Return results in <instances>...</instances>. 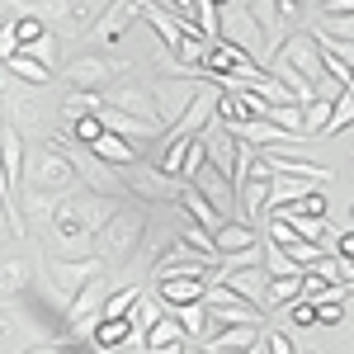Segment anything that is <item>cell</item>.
<instances>
[{"instance_id": "03108f58", "label": "cell", "mask_w": 354, "mask_h": 354, "mask_svg": "<svg viewBox=\"0 0 354 354\" xmlns=\"http://www.w3.org/2000/svg\"><path fill=\"white\" fill-rule=\"evenodd\" d=\"M0 71H5V66H0Z\"/></svg>"}, {"instance_id": "6da1fadb", "label": "cell", "mask_w": 354, "mask_h": 354, "mask_svg": "<svg viewBox=\"0 0 354 354\" xmlns=\"http://www.w3.org/2000/svg\"><path fill=\"white\" fill-rule=\"evenodd\" d=\"M142 236H147V213H142V208H113L109 222L95 232V260L104 265V274L123 270L137 255Z\"/></svg>"}, {"instance_id": "5b68a950", "label": "cell", "mask_w": 354, "mask_h": 354, "mask_svg": "<svg viewBox=\"0 0 354 354\" xmlns=\"http://www.w3.org/2000/svg\"><path fill=\"white\" fill-rule=\"evenodd\" d=\"M218 43H232V48H241L260 71H270V53H265V33L255 24V15H250V5L245 0H232L227 10H218Z\"/></svg>"}, {"instance_id": "8fae6325", "label": "cell", "mask_w": 354, "mask_h": 354, "mask_svg": "<svg viewBox=\"0 0 354 354\" xmlns=\"http://www.w3.org/2000/svg\"><path fill=\"white\" fill-rule=\"evenodd\" d=\"M279 62H288V66H293V71H298V76L312 85V90L326 81V62H322V48H317L312 28H298V33H288V43L279 48Z\"/></svg>"}, {"instance_id": "f546056e", "label": "cell", "mask_w": 354, "mask_h": 354, "mask_svg": "<svg viewBox=\"0 0 354 354\" xmlns=\"http://www.w3.org/2000/svg\"><path fill=\"white\" fill-rule=\"evenodd\" d=\"M170 317H175V322H180V330H185V345H203V340L213 335V330H208V326H213V317H208V307H203V302L175 307Z\"/></svg>"}, {"instance_id": "ba28073f", "label": "cell", "mask_w": 354, "mask_h": 354, "mask_svg": "<svg viewBox=\"0 0 354 354\" xmlns=\"http://www.w3.org/2000/svg\"><path fill=\"white\" fill-rule=\"evenodd\" d=\"M198 90H203V81H194V76H161V81L151 85V100H156L161 128H175V123L185 118V109L198 100Z\"/></svg>"}, {"instance_id": "4dcf8cb0", "label": "cell", "mask_w": 354, "mask_h": 354, "mask_svg": "<svg viewBox=\"0 0 354 354\" xmlns=\"http://www.w3.org/2000/svg\"><path fill=\"white\" fill-rule=\"evenodd\" d=\"M255 340H260V326H218L208 340H203V350H208V354L236 350V354H241V350H250Z\"/></svg>"}, {"instance_id": "db71d44e", "label": "cell", "mask_w": 354, "mask_h": 354, "mask_svg": "<svg viewBox=\"0 0 354 354\" xmlns=\"http://www.w3.org/2000/svg\"><path fill=\"white\" fill-rule=\"evenodd\" d=\"M293 208H302V213H307V218H326V198H322V194H317V189L307 194V198H302V203H293Z\"/></svg>"}, {"instance_id": "d4e9b609", "label": "cell", "mask_w": 354, "mask_h": 354, "mask_svg": "<svg viewBox=\"0 0 354 354\" xmlns=\"http://www.w3.org/2000/svg\"><path fill=\"white\" fill-rule=\"evenodd\" d=\"M175 208H180V213H185L194 227H203V232H218L222 222H227L218 208H213V203L203 198V194L194 189V185H180V194H175Z\"/></svg>"}, {"instance_id": "60d3db41", "label": "cell", "mask_w": 354, "mask_h": 354, "mask_svg": "<svg viewBox=\"0 0 354 354\" xmlns=\"http://www.w3.org/2000/svg\"><path fill=\"white\" fill-rule=\"evenodd\" d=\"M142 288H147V283H128V288H118V293H109V298H104V317H100V322H113V317H128V312L137 307V298H142Z\"/></svg>"}, {"instance_id": "f35d334b", "label": "cell", "mask_w": 354, "mask_h": 354, "mask_svg": "<svg viewBox=\"0 0 354 354\" xmlns=\"http://www.w3.org/2000/svg\"><path fill=\"white\" fill-rule=\"evenodd\" d=\"M165 345H185V330H180V322H175V317L156 322V326L142 335V350H165Z\"/></svg>"}, {"instance_id": "7a4b0ae2", "label": "cell", "mask_w": 354, "mask_h": 354, "mask_svg": "<svg viewBox=\"0 0 354 354\" xmlns=\"http://www.w3.org/2000/svg\"><path fill=\"white\" fill-rule=\"evenodd\" d=\"M113 198H100L90 189H71L57 198L53 208V236H71V241H95V232L109 222Z\"/></svg>"}, {"instance_id": "680465c9", "label": "cell", "mask_w": 354, "mask_h": 354, "mask_svg": "<svg viewBox=\"0 0 354 354\" xmlns=\"http://www.w3.org/2000/svg\"><path fill=\"white\" fill-rule=\"evenodd\" d=\"M208 5H213V10H227V5H232V0H208Z\"/></svg>"}, {"instance_id": "816d5d0a", "label": "cell", "mask_w": 354, "mask_h": 354, "mask_svg": "<svg viewBox=\"0 0 354 354\" xmlns=\"http://www.w3.org/2000/svg\"><path fill=\"white\" fill-rule=\"evenodd\" d=\"M326 241H335V245H330L335 260H354V227H350V232H340V236H326Z\"/></svg>"}, {"instance_id": "e0dca14e", "label": "cell", "mask_w": 354, "mask_h": 354, "mask_svg": "<svg viewBox=\"0 0 354 354\" xmlns=\"http://www.w3.org/2000/svg\"><path fill=\"white\" fill-rule=\"evenodd\" d=\"M208 283H222V288H232L236 298H245L250 307L265 312V288H270L265 265H245V270H232V274H208Z\"/></svg>"}, {"instance_id": "7bdbcfd3", "label": "cell", "mask_w": 354, "mask_h": 354, "mask_svg": "<svg viewBox=\"0 0 354 354\" xmlns=\"http://www.w3.org/2000/svg\"><path fill=\"white\" fill-rule=\"evenodd\" d=\"M345 128H354V95H350V90H345V95L335 100V109H330V128H326V137L345 133Z\"/></svg>"}, {"instance_id": "30bf717a", "label": "cell", "mask_w": 354, "mask_h": 354, "mask_svg": "<svg viewBox=\"0 0 354 354\" xmlns=\"http://www.w3.org/2000/svg\"><path fill=\"white\" fill-rule=\"evenodd\" d=\"M0 123L5 128H15V133H38L43 128V109H38V90H28V85H10V90H0Z\"/></svg>"}, {"instance_id": "681fc988", "label": "cell", "mask_w": 354, "mask_h": 354, "mask_svg": "<svg viewBox=\"0 0 354 354\" xmlns=\"http://www.w3.org/2000/svg\"><path fill=\"white\" fill-rule=\"evenodd\" d=\"M317 307V326H340L345 322V302H312Z\"/></svg>"}, {"instance_id": "94428289", "label": "cell", "mask_w": 354, "mask_h": 354, "mask_svg": "<svg viewBox=\"0 0 354 354\" xmlns=\"http://www.w3.org/2000/svg\"><path fill=\"white\" fill-rule=\"evenodd\" d=\"M345 293H350V298H354V279H345Z\"/></svg>"}, {"instance_id": "d6a6232c", "label": "cell", "mask_w": 354, "mask_h": 354, "mask_svg": "<svg viewBox=\"0 0 354 354\" xmlns=\"http://www.w3.org/2000/svg\"><path fill=\"white\" fill-rule=\"evenodd\" d=\"M165 317H170V307H165V302L156 298L151 288H142V298H137V307L128 312V322H133V330H137V335H147V330L156 326V322H165Z\"/></svg>"}, {"instance_id": "9a60e30c", "label": "cell", "mask_w": 354, "mask_h": 354, "mask_svg": "<svg viewBox=\"0 0 354 354\" xmlns=\"http://www.w3.org/2000/svg\"><path fill=\"white\" fill-rule=\"evenodd\" d=\"M218 270V260L213 255H198L194 245L185 241H170L161 250V260L151 265V283H161V279H175V274H213Z\"/></svg>"}, {"instance_id": "91938a15", "label": "cell", "mask_w": 354, "mask_h": 354, "mask_svg": "<svg viewBox=\"0 0 354 354\" xmlns=\"http://www.w3.org/2000/svg\"><path fill=\"white\" fill-rule=\"evenodd\" d=\"M245 354H265V345H260V340H255V345H250V350H245Z\"/></svg>"}, {"instance_id": "44dd1931", "label": "cell", "mask_w": 354, "mask_h": 354, "mask_svg": "<svg viewBox=\"0 0 354 354\" xmlns=\"http://www.w3.org/2000/svg\"><path fill=\"white\" fill-rule=\"evenodd\" d=\"M151 293L175 312V307H189V302H203L208 293V274H175V279H161V283H151Z\"/></svg>"}, {"instance_id": "836d02e7", "label": "cell", "mask_w": 354, "mask_h": 354, "mask_svg": "<svg viewBox=\"0 0 354 354\" xmlns=\"http://www.w3.org/2000/svg\"><path fill=\"white\" fill-rule=\"evenodd\" d=\"M312 189H317V185H307V180L274 175V180H270V213H274V208H293V203H302V198H307Z\"/></svg>"}, {"instance_id": "8992f818", "label": "cell", "mask_w": 354, "mask_h": 354, "mask_svg": "<svg viewBox=\"0 0 354 354\" xmlns=\"http://www.w3.org/2000/svg\"><path fill=\"white\" fill-rule=\"evenodd\" d=\"M118 71H123V62L104 53H76L71 62H62V76L71 81V90H90V95H104Z\"/></svg>"}, {"instance_id": "52a82bcc", "label": "cell", "mask_w": 354, "mask_h": 354, "mask_svg": "<svg viewBox=\"0 0 354 354\" xmlns=\"http://www.w3.org/2000/svg\"><path fill=\"white\" fill-rule=\"evenodd\" d=\"M19 15H38L53 33H66V38L90 33V24H95L90 0H38V5H19Z\"/></svg>"}, {"instance_id": "6125c7cd", "label": "cell", "mask_w": 354, "mask_h": 354, "mask_svg": "<svg viewBox=\"0 0 354 354\" xmlns=\"http://www.w3.org/2000/svg\"><path fill=\"white\" fill-rule=\"evenodd\" d=\"M298 354H326V350H298Z\"/></svg>"}, {"instance_id": "603a6c76", "label": "cell", "mask_w": 354, "mask_h": 354, "mask_svg": "<svg viewBox=\"0 0 354 354\" xmlns=\"http://www.w3.org/2000/svg\"><path fill=\"white\" fill-rule=\"evenodd\" d=\"M109 109H123V113H133V118H147V123H161L156 118V100H151V90L147 85H113V90H104L100 95Z\"/></svg>"}, {"instance_id": "ee69618b", "label": "cell", "mask_w": 354, "mask_h": 354, "mask_svg": "<svg viewBox=\"0 0 354 354\" xmlns=\"http://www.w3.org/2000/svg\"><path fill=\"white\" fill-rule=\"evenodd\" d=\"M71 137H76L81 147H95V142L104 137V123H100V113H85V118H76V123H71Z\"/></svg>"}, {"instance_id": "e7e4bbea", "label": "cell", "mask_w": 354, "mask_h": 354, "mask_svg": "<svg viewBox=\"0 0 354 354\" xmlns=\"http://www.w3.org/2000/svg\"><path fill=\"white\" fill-rule=\"evenodd\" d=\"M350 218H354V203H350Z\"/></svg>"}, {"instance_id": "9c48e42d", "label": "cell", "mask_w": 354, "mask_h": 354, "mask_svg": "<svg viewBox=\"0 0 354 354\" xmlns=\"http://www.w3.org/2000/svg\"><path fill=\"white\" fill-rule=\"evenodd\" d=\"M270 165L260 161V151H255V161L245 165V180L236 185V203H241V222H270Z\"/></svg>"}, {"instance_id": "ab89813d", "label": "cell", "mask_w": 354, "mask_h": 354, "mask_svg": "<svg viewBox=\"0 0 354 354\" xmlns=\"http://www.w3.org/2000/svg\"><path fill=\"white\" fill-rule=\"evenodd\" d=\"M265 123H274V128H283V133L302 137V142H312V137L302 133V104H270V113H265Z\"/></svg>"}, {"instance_id": "f907efd6", "label": "cell", "mask_w": 354, "mask_h": 354, "mask_svg": "<svg viewBox=\"0 0 354 354\" xmlns=\"http://www.w3.org/2000/svg\"><path fill=\"white\" fill-rule=\"evenodd\" d=\"M15 53H19V33H15V19H10V24L0 28V66H5Z\"/></svg>"}, {"instance_id": "d590c367", "label": "cell", "mask_w": 354, "mask_h": 354, "mask_svg": "<svg viewBox=\"0 0 354 354\" xmlns=\"http://www.w3.org/2000/svg\"><path fill=\"white\" fill-rule=\"evenodd\" d=\"M330 109H335V100H312L307 109H302V133L307 137H326V128H330Z\"/></svg>"}, {"instance_id": "277c9868", "label": "cell", "mask_w": 354, "mask_h": 354, "mask_svg": "<svg viewBox=\"0 0 354 354\" xmlns=\"http://www.w3.org/2000/svg\"><path fill=\"white\" fill-rule=\"evenodd\" d=\"M245 5H250L260 33H265V53H270V62L279 57V48L288 43V33L307 28V0H245Z\"/></svg>"}, {"instance_id": "1f68e13d", "label": "cell", "mask_w": 354, "mask_h": 354, "mask_svg": "<svg viewBox=\"0 0 354 354\" xmlns=\"http://www.w3.org/2000/svg\"><path fill=\"white\" fill-rule=\"evenodd\" d=\"M133 335H137V330H133L128 317H113V322H100V326L90 330V340H85V345H95V350H123Z\"/></svg>"}, {"instance_id": "8d00e7d4", "label": "cell", "mask_w": 354, "mask_h": 354, "mask_svg": "<svg viewBox=\"0 0 354 354\" xmlns=\"http://www.w3.org/2000/svg\"><path fill=\"white\" fill-rule=\"evenodd\" d=\"M302 298V274H293V279H270V288H265V312L270 307H288V302Z\"/></svg>"}, {"instance_id": "484cf974", "label": "cell", "mask_w": 354, "mask_h": 354, "mask_svg": "<svg viewBox=\"0 0 354 354\" xmlns=\"http://www.w3.org/2000/svg\"><path fill=\"white\" fill-rule=\"evenodd\" d=\"M260 245V232L250 227V222H222L218 232H213V250L222 255H241V250H255Z\"/></svg>"}, {"instance_id": "74e56055", "label": "cell", "mask_w": 354, "mask_h": 354, "mask_svg": "<svg viewBox=\"0 0 354 354\" xmlns=\"http://www.w3.org/2000/svg\"><path fill=\"white\" fill-rule=\"evenodd\" d=\"M19 53H24V57H33L38 66H48L53 76L62 71V53H57V33H53V28H48V33H43L38 43H28V48H19Z\"/></svg>"}, {"instance_id": "7402d4cb", "label": "cell", "mask_w": 354, "mask_h": 354, "mask_svg": "<svg viewBox=\"0 0 354 354\" xmlns=\"http://www.w3.org/2000/svg\"><path fill=\"white\" fill-rule=\"evenodd\" d=\"M100 123H104V133L123 137V142H151V137H161V123H147V118H133V113L123 109H109V104H100Z\"/></svg>"}, {"instance_id": "be15d7a7", "label": "cell", "mask_w": 354, "mask_h": 354, "mask_svg": "<svg viewBox=\"0 0 354 354\" xmlns=\"http://www.w3.org/2000/svg\"><path fill=\"white\" fill-rule=\"evenodd\" d=\"M222 354H236V350H222ZM241 354H245V350H241Z\"/></svg>"}, {"instance_id": "83f0119b", "label": "cell", "mask_w": 354, "mask_h": 354, "mask_svg": "<svg viewBox=\"0 0 354 354\" xmlns=\"http://www.w3.org/2000/svg\"><path fill=\"white\" fill-rule=\"evenodd\" d=\"M28 274H33V270H28V260H19V255L0 265V307L19 302L28 288H33V279H28Z\"/></svg>"}, {"instance_id": "2e32d148", "label": "cell", "mask_w": 354, "mask_h": 354, "mask_svg": "<svg viewBox=\"0 0 354 354\" xmlns=\"http://www.w3.org/2000/svg\"><path fill=\"white\" fill-rule=\"evenodd\" d=\"M218 95H222L218 85H203V90H198V100L185 109V118L165 133V142H180V137H203V133H208V128L218 123Z\"/></svg>"}, {"instance_id": "4316f807", "label": "cell", "mask_w": 354, "mask_h": 354, "mask_svg": "<svg viewBox=\"0 0 354 354\" xmlns=\"http://www.w3.org/2000/svg\"><path fill=\"white\" fill-rule=\"evenodd\" d=\"M194 189L203 194V198H208V203L218 208L222 218H227V213H232V203H236V185H232V180H222L218 170H208V165H203V170L194 175Z\"/></svg>"}, {"instance_id": "4fadbf2b", "label": "cell", "mask_w": 354, "mask_h": 354, "mask_svg": "<svg viewBox=\"0 0 354 354\" xmlns=\"http://www.w3.org/2000/svg\"><path fill=\"white\" fill-rule=\"evenodd\" d=\"M43 274H48L53 293H62V298L71 302L90 279L104 274V265H100V260H62V255H48V260H43Z\"/></svg>"}, {"instance_id": "f1b7e54d", "label": "cell", "mask_w": 354, "mask_h": 354, "mask_svg": "<svg viewBox=\"0 0 354 354\" xmlns=\"http://www.w3.org/2000/svg\"><path fill=\"white\" fill-rule=\"evenodd\" d=\"M90 151H95L104 165H113V170H128V165L142 161V147H137V142H123V137H113V133H104Z\"/></svg>"}, {"instance_id": "bcb514c9", "label": "cell", "mask_w": 354, "mask_h": 354, "mask_svg": "<svg viewBox=\"0 0 354 354\" xmlns=\"http://www.w3.org/2000/svg\"><path fill=\"white\" fill-rule=\"evenodd\" d=\"M283 312H288V326H298V330H307V326H317V307H312V302H307V298H298V302H288V307H283Z\"/></svg>"}, {"instance_id": "c3c4849f", "label": "cell", "mask_w": 354, "mask_h": 354, "mask_svg": "<svg viewBox=\"0 0 354 354\" xmlns=\"http://www.w3.org/2000/svg\"><path fill=\"white\" fill-rule=\"evenodd\" d=\"M307 274H312L317 283H326V288H330V283H345V279H340V260H335V255H322V260H317Z\"/></svg>"}, {"instance_id": "9f6ffc18", "label": "cell", "mask_w": 354, "mask_h": 354, "mask_svg": "<svg viewBox=\"0 0 354 354\" xmlns=\"http://www.w3.org/2000/svg\"><path fill=\"white\" fill-rule=\"evenodd\" d=\"M15 15H19V5H5V0H0V28L10 24V19H15Z\"/></svg>"}, {"instance_id": "7dc6e473", "label": "cell", "mask_w": 354, "mask_h": 354, "mask_svg": "<svg viewBox=\"0 0 354 354\" xmlns=\"http://www.w3.org/2000/svg\"><path fill=\"white\" fill-rule=\"evenodd\" d=\"M260 345H265V354H298L288 330H260Z\"/></svg>"}, {"instance_id": "e575fe53", "label": "cell", "mask_w": 354, "mask_h": 354, "mask_svg": "<svg viewBox=\"0 0 354 354\" xmlns=\"http://www.w3.org/2000/svg\"><path fill=\"white\" fill-rule=\"evenodd\" d=\"M5 71L15 76L19 85H28V90H43V85H53V71L48 66H38L33 57H24V53H15L10 62H5Z\"/></svg>"}, {"instance_id": "b9f144b4", "label": "cell", "mask_w": 354, "mask_h": 354, "mask_svg": "<svg viewBox=\"0 0 354 354\" xmlns=\"http://www.w3.org/2000/svg\"><path fill=\"white\" fill-rule=\"evenodd\" d=\"M100 95H90V90H71L66 100H62V113H66V123H76V118H85V113H100Z\"/></svg>"}, {"instance_id": "7c38bea8", "label": "cell", "mask_w": 354, "mask_h": 354, "mask_svg": "<svg viewBox=\"0 0 354 354\" xmlns=\"http://www.w3.org/2000/svg\"><path fill=\"white\" fill-rule=\"evenodd\" d=\"M123 175V189L137 194L142 203H175V194H180V180H170L161 165H128V170H118Z\"/></svg>"}, {"instance_id": "5bb4252c", "label": "cell", "mask_w": 354, "mask_h": 354, "mask_svg": "<svg viewBox=\"0 0 354 354\" xmlns=\"http://www.w3.org/2000/svg\"><path fill=\"white\" fill-rule=\"evenodd\" d=\"M203 307H208V317H213L218 326H260V307H250L245 298H236V293L222 288V283H208Z\"/></svg>"}, {"instance_id": "ffe728a7", "label": "cell", "mask_w": 354, "mask_h": 354, "mask_svg": "<svg viewBox=\"0 0 354 354\" xmlns=\"http://www.w3.org/2000/svg\"><path fill=\"white\" fill-rule=\"evenodd\" d=\"M260 161L270 165V175H288V180H307V185H326L330 180V165L302 161L293 151H260Z\"/></svg>"}, {"instance_id": "3957f363", "label": "cell", "mask_w": 354, "mask_h": 354, "mask_svg": "<svg viewBox=\"0 0 354 354\" xmlns=\"http://www.w3.org/2000/svg\"><path fill=\"white\" fill-rule=\"evenodd\" d=\"M81 189L76 185V170L66 165V156L38 142L33 151H24V180H19V194H48V198H62V194Z\"/></svg>"}, {"instance_id": "d6986e66", "label": "cell", "mask_w": 354, "mask_h": 354, "mask_svg": "<svg viewBox=\"0 0 354 354\" xmlns=\"http://www.w3.org/2000/svg\"><path fill=\"white\" fill-rule=\"evenodd\" d=\"M133 24H137L133 0H109V10L90 24V33H85V38H90V43H100V48H109V43H118V38H123Z\"/></svg>"}, {"instance_id": "6f0895ef", "label": "cell", "mask_w": 354, "mask_h": 354, "mask_svg": "<svg viewBox=\"0 0 354 354\" xmlns=\"http://www.w3.org/2000/svg\"><path fill=\"white\" fill-rule=\"evenodd\" d=\"M185 354H208V350H203V345H185Z\"/></svg>"}, {"instance_id": "11a10c76", "label": "cell", "mask_w": 354, "mask_h": 354, "mask_svg": "<svg viewBox=\"0 0 354 354\" xmlns=\"http://www.w3.org/2000/svg\"><path fill=\"white\" fill-rule=\"evenodd\" d=\"M340 15H354V0H326L322 5V19H340Z\"/></svg>"}, {"instance_id": "f6af8a7d", "label": "cell", "mask_w": 354, "mask_h": 354, "mask_svg": "<svg viewBox=\"0 0 354 354\" xmlns=\"http://www.w3.org/2000/svg\"><path fill=\"white\" fill-rule=\"evenodd\" d=\"M15 33H19V48H28V43H38L48 33V24L38 15H15Z\"/></svg>"}, {"instance_id": "ac0fdd59", "label": "cell", "mask_w": 354, "mask_h": 354, "mask_svg": "<svg viewBox=\"0 0 354 354\" xmlns=\"http://www.w3.org/2000/svg\"><path fill=\"white\" fill-rule=\"evenodd\" d=\"M203 147H208V170H218L222 180H232V185H236V170H241V165H236V156H241V142L227 133L222 123H213V128L203 133Z\"/></svg>"}, {"instance_id": "f5cc1de1", "label": "cell", "mask_w": 354, "mask_h": 354, "mask_svg": "<svg viewBox=\"0 0 354 354\" xmlns=\"http://www.w3.org/2000/svg\"><path fill=\"white\" fill-rule=\"evenodd\" d=\"M24 354H85V345H71V340H53V345H33Z\"/></svg>"}, {"instance_id": "cb8c5ba5", "label": "cell", "mask_w": 354, "mask_h": 354, "mask_svg": "<svg viewBox=\"0 0 354 354\" xmlns=\"http://www.w3.org/2000/svg\"><path fill=\"white\" fill-rule=\"evenodd\" d=\"M133 10H137V19H147V24L161 33V43H165V53H175L180 43H185V24L165 10V5H156V0H133Z\"/></svg>"}]
</instances>
